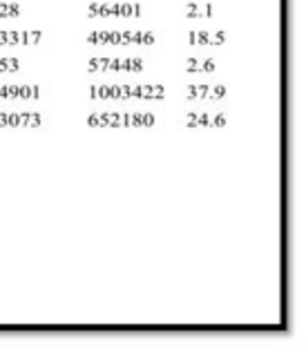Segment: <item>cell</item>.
Wrapping results in <instances>:
<instances>
[{
  "mask_svg": "<svg viewBox=\"0 0 306 353\" xmlns=\"http://www.w3.org/2000/svg\"><path fill=\"white\" fill-rule=\"evenodd\" d=\"M190 45H224L226 43V32H190L188 34Z\"/></svg>",
  "mask_w": 306,
  "mask_h": 353,
  "instance_id": "obj_1",
  "label": "cell"
},
{
  "mask_svg": "<svg viewBox=\"0 0 306 353\" xmlns=\"http://www.w3.org/2000/svg\"><path fill=\"white\" fill-rule=\"evenodd\" d=\"M217 70V63H215V59H201V63H199V72L203 74V72H215Z\"/></svg>",
  "mask_w": 306,
  "mask_h": 353,
  "instance_id": "obj_2",
  "label": "cell"
},
{
  "mask_svg": "<svg viewBox=\"0 0 306 353\" xmlns=\"http://www.w3.org/2000/svg\"><path fill=\"white\" fill-rule=\"evenodd\" d=\"M226 123H228V121H226V117L221 114V112H219V114H215V117L210 114V128H224Z\"/></svg>",
  "mask_w": 306,
  "mask_h": 353,
  "instance_id": "obj_3",
  "label": "cell"
},
{
  "mask_svg": "<svg viewBox=\"0 0 306 353\" xmlns=\"http://www.w3.org/2000/svg\"><path fill=\"white\" fill-rule=\"evenodd\" d=\"M154 114H150V112H141V128H150V125H154Z\"/></svg>",
  "mask_w": 306,
  "mask_h": 353,
  "instance_id": "obj_4",
  "label": "cell"
},
{
  "mask_svg": "<svg viewBox=\"0 0 306 353\" xmlns=\"http://www.w3.org/2000/svg\"><path fill=\"white\" fill-rule=\"evenodd\" d=\"M210 92H212V99H217V101H221L226 97V88L224 85H215V88H210Z\"/></svg>",
  "mask_w": 306,
  "mask_h": 353,
  "instance_id": "obj_5",
  "label": "cell"
},
{
  "mask_svg": "<svg viewBox=\"0 0 306 353\" xmlns=\"http://www.w3.org/2000/svg\"><path fill=\"white\" fill-rule=\"evenodd\" d=\"M7 45H21V32H7Z\"/></svg>",
  "mask_w": 306,
  "mask_h": 353,
  "instance_id": "obj_6",
  "label": "cell"
},
{
  "mask_svg": "<svg viewBox=\"0 0 306 353\" xmlns=\"http://www.w3.org/2000/svg\"><path fill=\"white\" fill-rule=\"evenodd\" d=\"M18 97H21V99H32V85H21V90H18Z\"/></svg>",
  "mask_w": 306,
  "mask_h": 353,
  "instance_id": "obj_7",
  "label": "cell"
},
{
  "mask_svg": "<svg viewBox=\"0 0 306 353\" xmlns=\"http://www.w3.org/2000/svg\"><path fill=\"white\" fill-rule=\"evenodd\" d=\"M43 121H41V114L39 112H32V121H30V128H41Z\"/></svg>",
  "mask_w": 306,
  "mask_h": 353,
  "instance_id": "obj_8",
  "label": "cell"
},
{
  "mask_svg": "<svg viewBox=\"0 0 306 353\" xmlns=\"http://www.w3.org/2000/svg\"><path fill=\"white\" fill-rule=\"evenodd\" d=\"M154 43H156L154 32H145V34H143V45H154Z\"/></svg>",
  "mask_w": 306,
  "mask_h": 353,
  "instance_id": "obj_9",
  "label": "cell"
},
{
  "mask_svg": "<svg viewBox=\"0 0 306 353\" xmlns=\"http://www.w3.org/2000/svg\"><path fill=\"white\" fill-rule=\"evenodd\" d=\"M143 68H145V65H143V59H132V70L134 72H143Z\"/></svg>",
  "mask_w": 306,
  "mask_h": 353,
  "instance_id": "obj_10",
  "label": "cell"
},
{
  "mask_svg": "<svg viewBox=\"0 0 306 353\" xmlns=\"http://www.w3.org/2000/svg\"><path fill=\"white\" fill-rule=\"evenodd\" d=\"M121 72H134L132 70V59H121Z\"/></svg>",
  "mask_w": 306,
  "mask_h": 353,
  "instance_id": "obj_11",
  "label": "cell"
},
{
  "mask_svg": "<svg viewBox=\"0 0 306 353\" xmlns=\"http://www.w3.org/2000/svg\"><path fill=\"white\" fill-rule=\"evenodd\" d=\"M143 34L145 32H132V43L134 45H143Z\"/></svg>",
  "mask_w": 306,
  "mask_h": 353,
  "instance_id": "obj_12",
  "label": "cell"
},
{
  "mask_svg": "<svg viewBox=\"0 0 306 353\" xmlns=\"http://www.w3.org/2000/svg\"><path fill=\"white\" fill-rule=\"evenodd\" d=\"M21 70V63H18V59H9V72H18Z\"/></svg>",
  "mask_w": 306,
  "mask_h": 353,
  "instance_id": "obj_13",
  "label": "cell"
},
{
  "mask_svg": "<svg viewBox=\"0 0 306 353\" xmlns=\"http://www.w3.org/2000/svg\"><path fill=\"white\" fill-rule=\"evenodd\" d=\"M9 88V99H18V90H21V85H7Z\"/></svg>",
  "mask_w": 306,
  "mask_h": 353,
  "instance_id": "obj_14",
  "label": "cell"
},
{
  "mask_svg": "<svg viewBox=\"0 0 306 353\" xmlns=\"http://www.w3.org/2000/svg\"><path fill=\"white\" fill-rule=\"evenodd\" d=\"M130 97H132V88L121 85V99H130Z\"/></svg>",
  "mask_w": 306,
  "mask_h": 353,
  "instance_id": "obj_15",
  "label": "cell"
},
{
  "mask_svg": "<svg viewBox=\"0 0 306 353\" xmlns=\"http://www.w3.org/2000/svg\"><path fill=\"white\" fill-rule=\"evenodd\" d=\"M132 97H136V99H143V85H136V88H132Z\"/></svg>",
  "mask_w": 306,
  "mask_h": 353,
  "instance_id": "obj_16",
  "label": "cell"
},
{
  "mask_svg": "<svg viewBox=\"0 0 306 353\" xmlns=\"http://www.w3.org/2000/svg\"><path fill=\"white\" fill-rule=\"evenodd\" d=\"M32 99H36V101L41 99V88L39 85H32Z\"/></svg>",
  "mask_w": 306,
  "mask_h": 353,
  "instance_id": "obj_17",
  "label": "cell"
},
{
  "mask_svg": "<svg viewBox=\"0 0 306 353\" xmlns=\"http://www.w3.org/2000/svg\"><path fill=\"white\" fill-rule=\"evenodd\" d=\"M0 99H9V88L7 85H0Z\"/></svg>",
  "mask_w": 306,
  "mask_h": 353,
  "instance_id": "obj_18",
  "label": "cell"
},
{
  "mask_svg": "<svg viewBox=\"0 0 306 353\" xmlns=\"http://www.w3.org/2000/svg\"><path fill=\"white\" fill-rule=\"evenodd\" d=\"M88 123L94 128V125H99V117L96 114H90V119H88Z\"/></svg>",
  "mask_w": 306,
  "mask_h": 353,
  "instance_id": "obj_19",
  "label": "cell"
},
{
  "mask_svg": "<svg viewBox=\"0 0 306 353\" xmlns=\"http://www.w3.org/2000/svg\"><path fill=\"white\" fill-rule=\"evenodd\" d=\"M90 99H92V101L96 99V85H90Z\"/></svg>",
  "mask_w": 306,
  "mask_h": 353,
  "instance_id": "obj_20",
  "label": "cell"
}]
</instances>
